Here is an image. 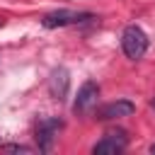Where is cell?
Here are the masks:
<instances>
[{"label":"cell","instance_id":"cell-1","mask_svg":"<svg viewBox=\"0 0 155 155\" xmlns=\"http://www.w3.org/2000/svg\"><path fill=\"white\" fill-rule=\"evenodd\" d=\"M121 48H124V53L131 61L143 58V53L148 51V36H145V31L140 27H136V24H128L121 31Z\"/></svg>","mask_w":155,"mask_h":155},{"label":"cell","instance_id":"cell-2","mask_svg":"<svg viewBox=\"0 0 155 155\" xmlns=\"http://www.w3.org/2000/svg\"><path fill=\"white\" fill-rule=\"evenodd\" d=\"M94 19L92 12H82V10H53L48 15L41 17V24L46 29H56V27H70V24H82Z\"/></svg>","mask_w":155,"mask_h":155},{"label":"cell","instance_id":"cell-3","mask_svg":"<svg viewBox=\"0 0 155 155\" xmlns=\"http://www.w3.org/2000/svg\"><path fill=\"white\" fill-rule=\"evenodd\" d=\"M126 145H128V133L124 131V128H109L104 136H102V140H97L94 145H92V153L97 155H116V153H121V150H126Z\"/></svg>","mask_w":155,"mask_h":155},{"label":"cell","instance_id":"cell-4","mask_svg":"<svg viewBox=\"0 0 155 155\" xmlns=\"http://www.w3.org/2000/svg\"><path fill=\"white\" fill-rule=\"evenodd\" d=\"M61 128H63V121L56 119V116L39 119V124H36V143H39V150L48 153L53 148V140L58 138V131Z\"/></svg>","mask_w":155,"mask_h":155},{"label":"cell","instance_id":"cell-5","mask_svg":"<svg viewBox=\"0 0 155 155\" xmlns=\"http://www.w3.org/2000/svg\"><path fill=\"white\" fill-rule=\"evenodd\" d=\"M97 99H99V85H97L94 80H87V82H82V87L78 90L73 111H75V114H92L94 107H97Z\"/></svg>","mask_w":155,"mask_h":155},{"label":"cell","instance_id":"cell-6","mask_svg":"<svg viewBox=\"0 0 155 155\" xmlns=\"http://www.w3.org/2000/svg\"><path fill=\"white\" fill-rule=\"evenodd\" d=\"M136 111V104L128 102V99H116V102H109L104 107L97 109V119L99 121H114V119H124V116H131Z\"/></svg>","mask_w":155,"mask_h":155},{"label":"cell","instance_id":"cell-7","mask_svg":"<svg viewBox=\"0 0 155 155\" xmlns=\"http://www.w3.org/2000/svg\"><path fill=\"white\" fill-rule=\"evenodd\" d=\"M68 87H70V75H68V70H65V68H56V70L51 73V78H48V92H51V97L58 99V102L65 99Z\"/></svg>","mask_w":155,"mask_h":155},{"label":"cell","instance_id":"cell-8","mask_svg":"<svg viewBox=\"0 0 155 155\" xmlns=\"http://www.w3.org/2000/svg\"><path fill=\"white\" fill-rule=\"evenodd\" d=\"M2 150H7V153H22V155H31L34 153V148H29V145H17V143H5V145H0Z\"/></svg>","mask_w":155,"mask_h":155},{"label":"cell","instance_id":"cell-9","mask_svg":"<svg viewBox=\"0 0 155 155\" xmlns=\"http://www.w3.org/2000/svg\"><path fill=\"white\" fill-rule=\"evenodd\" d=\"M150 153H153V155H155V143H153V145H150Z\"/></svg>","mask_w":155,"mask_h":155},{"label":"cell","instance_id":"cell-10","mask_svg":"<svg viewBox=\"0 0 155 155\" xmlns=\"http://www.w3.org/2000/svg\"><path fill=\"white\" fill-rule=\"evenodd\" d=\"M150 107H153V109H155V99H153V102H150Z\"/></svg>","mask_w":155,"mask_h":155}]
</instances>
